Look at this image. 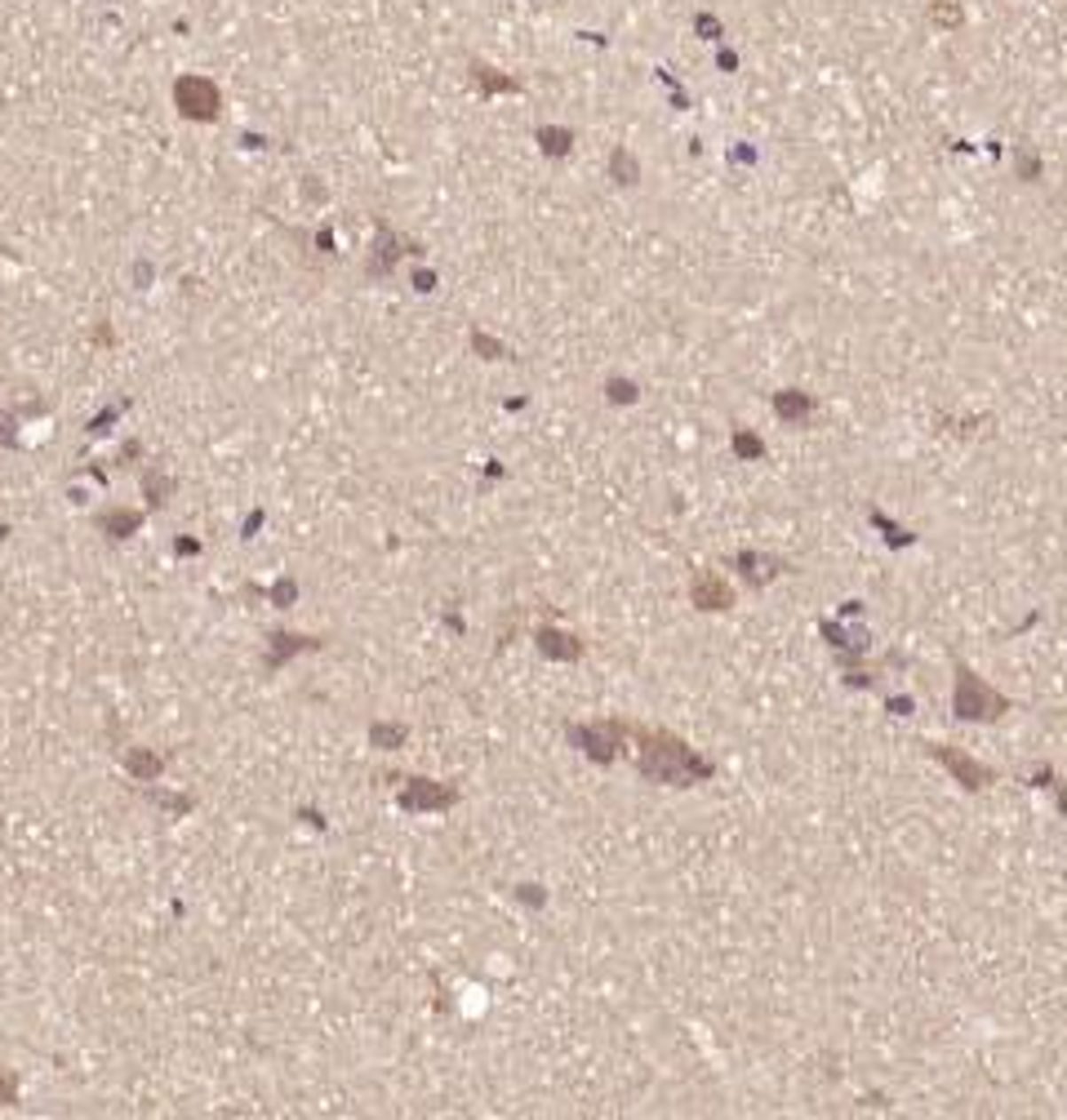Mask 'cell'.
Returning <instances> with one entry per match:
<instances>
[{"label": "cell", "instance_id": "cell-1", "mask_svg": "<svg viewBox=\"0 0 1067 1120\" xmlns=\"http://www.w3.org/2000/svg\"><path fill=\"white\" fill-rule=\"evenodd\" d=\"M640 774L658 779V783H694V779H707V765L671 733L645 729L640 733Z\"/></svg>", "mask_w": 1067, "mask_h": 1120}, {"label": "cell", "instance_id": "cell-2", "mask_svg": "<svg viewBox=\"0 0 1067 1120\" xmlns=\"http://www.w3.org/2000/svg\"><path fill=\"white\" fill-rule=\"evenodd\" d=\"M1005 707H1009V702H1005L996 689H987L983 676H974L969 667L956 671V711H961L965 720H996Z\"/></svg>", "mask_w": 1067, "mask_h": 1120}, {"label": "cell", "instance_id": "cell-3", "mask_svg": "<svg viewBox=\"0 0 1067 1120\" xmlns=\"http://www.w3.org/2000/svg\"><path fill=\"white\" fill-rule=\"evenodd\" d=\"M930 752H934V756H938V761H943V765H947V770H952L965 787H974V792H978V787H987V783H992V770H987V765H974L969 756H956L947 742H934Z\"/></svg>", "mask_w": 1067, "mask_h": 1120}, {"label": "cell", "instance_id": "cell-4", "mask_svg": "<svg viewBox=\"0 0 1067 1120\" xmlns=\"http://www.w3.org/2000/svg\"><path fill=\"white\" fill-rule=\"evenodd\" d=\"M689 596H694V605H698V609H730V605H734L730 583H726V578H717V574H707V569L694 578Z\"/></svg>", "mask_w": 1067, "mask_h": 1120}, {"label": "cell", "instance_id": "cell-5", "mask_svg": "<svg viewBox=\"0 0 1067 1120\" xmlns=\"http://www.w3.org/2000/svg\"><path fill=\"white\" fill-rule=\"evenodd\" d=\"M614 738H618V724H609V729H587V733H583L587 752H592L596 761H609V756H614Z\"/></svg>", "mask_w": 1067, "mask_h": 1120}, {"label": "cell", "instance_id": "cell-6", "mask_svg": "<svg viewBox=\"0 0 1067 1120\" xmlns=\"http://www.w3.org/2000/svg\"><path fill=\"white\" fill-rule=\"evenodd\" d=\"M445 801H450L445 792H432V787H423V783L405 792V805H445Z\"/></svg>", "mask_w": 1067, "mask_h": 1120}, {"label": "cell", "instance_id": "cell-7", "mask_svg": "<svg viewBox=\"0 0 1067 1120\" xmlns=\"http://www.w3.org/2000/svg\"><path fill=\"white\" fill-rule=\"evenodd\" d=\"M569 636H556V631H543V649L547 654H565V658H574L578 654V645H565Z\"/></svg>", "mask_w": 1067, "mask_h": 1120}, {"label": "cell", "instance_id": "cell-8", "mask_svg": "<svg viewBox=\"0 0 1067 1120\" xmlns=\"http://www.w3.org/2000/svg\"><path fill=\"white\" fill-rule=\"evenodd\" d=\"M129 765H134V774H143V779H147V774H156V770H161V765H156V761H152V756H134V761H129Z\"/></svg>", "mask_w": 1067, "mask_h": 1120}, {"label": "cell", "instance_id": "cell-9", "mask_svg": "<svg viewBox=\"0 0 1067 1120\" xmlns=\"http://www.w3.org/2000/svg\"><path fill=\"white\" fill-rule=\"evenodd\" d=\"M5 1102H14V1080L0 1071V1107H5Z\"/></svg>", "mask_w": 1067, "mask_h": 1120}]
</instances>
